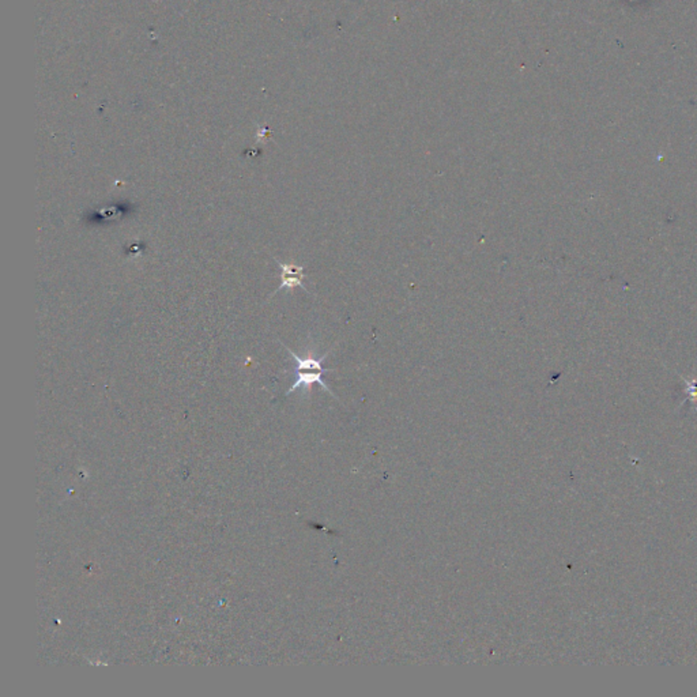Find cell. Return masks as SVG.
I'll return each instance as SVG.
<instances>
[{"mask_svg": "<svg viewBox=\"0 0 697 697\" xmlns=\"http://www.w3.org/2000/svg\"><path fill=\"white\" fill-rule=\"evenodd\" d=\"M278 266L281 268V285L275 290L274 294H277L280 290H283V289L293 290L294 287H301V289L306 290L304 283H303L305 278L304 267L294 264V263H282V261H278Z\"/></svg>", "mask_w": 697, "mask_h": 697, "instance_id": "obj_2", "label": "cell"}, {"mask_svg": "<svg viewBox=\"0 0 697 697\" xmlns=\"http://www.w3.org/2000/svg\"><path fill=\"white\" fill-rule=\"evenodd\" d=\"M283 348L287 350V353L290 354V357L296 361V370H294V372H296V377H297L296 382L293 383V386L286 392V395L299 390L300 387H304L306 390H309L313 384H319L325 391L328 392L330 395H332L334 398H337L334 395L332 390L327 386L326 382L323 380V374L326 372H331V370H327V368L323 367V361L328 357V354H330V351L332 350V348H328L327 353L323 354L322 358H315L312 356L300 357L299 354H296L294 351H292L287 346H283Z\"/></svg>", "mask_w": 697, "mask_h": 697, "instance_id": "obj_1", "label": "cell"}]
</instances>
